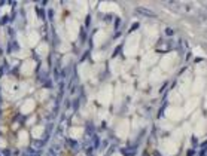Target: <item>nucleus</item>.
Masks as SVG:
<instances>
[{
	"label": "nucleus",
	"instance_id": "1",
	"mask_svg": "<svg viewBox=\"0 0 207 156\" xmlns=\"http://www.w3.org/2000/svg\"><path fill=\"white\" fill-rule=\"evenodd\" d=\"M137 13H140V15H143V16H148V18H157V13L153 11H150V9H148V8H143V6H139L137 9Z\"/></svg>",
	"mask_w": 207,
	"mask_h": 156
},
{
	"label": "nucleus",
	"instance_id": "2",
	"mask_svg": "<svg viewBox=\"0 0 207 156\" xmlns=\"http://www.w3.org/2000/svg\"><path fill=\"white\" fill-rule=\"evenodd\" d=\"M43 146H45V141H43V140H33V141H31V149H33V152H40V150L43 149Z\"/></svg>",
	"mask_w": 207,
	"mask_h": 156
},
{
	"label": "nucleus",
	"instance_id": "3",
	"mask_svg": "<svg viewBox=\"0 0 207 156\" xmlns=\"http://www.w3.org/2000/svg\"><path fill=\"white\" fill-rule=\"evenodd\" d=\"M122 153H124V155L125 156H133V155H136V147H131V149H124V150H122Z\"/></svg>",
	"mask_w": 207,
	"mask_h": 156
},
{
	"label": "nucleus",
	"instance_id": "4",
	"mask_svg": "<svg viewBox=\"0 0 207 156\" xmlns=\"http://www.w3.org/2000/svg\"><path fill=\"white\" fill-rule=\"evenodd\" d=\"M60 153H58L57 150H54L52 147H49V150H48V153H46V156H58Z\"/></svg>",
	"mask_w": 207,
	"mask_h": 156
},
{
	"label": "nucleus",
	"instance_id": "5",
	"mask_svg": "<svg viewBox=\"0 0 207 156\" xmlns=\"http://www.w3.org/2000/svg\"><path fill=\"white\" fill-rule=\"evenodd\" d=\"M165 34H167V36H173V34H174V31H173L171 28H167V30H165Z\"/></svg>",
	"mask_w": 207,
	"mask_h": 156
},
{
	"label": "nucleus",
	"instance_id": "6",
	"mask_svg": "<svg viewBox=\"0 0 207 156\" xmlns=\"http://www.w3.org/2000/svg\"><path fill=\"white\" fill-rule=\"evenodd\" d=\"M186 155H188V156H194V155H195V150H192V149H191V150H188V152H186Z\"/></svg>",
	"mask_w": 207,
	"mask_h": 156
},
{
	"label": "nucleus",
	"instance_id": "7",
	"mask_svg": "<svg viewBox=\"0 0 207 156\" xmlns=\"http://www.w3.org/2000/svg\"><path fill=\"white\" fill-rule=\"evenodd\" d=\"M8 19H9V16H3V19H2V24H6V22H8Z\"/></svg>",
	"mask_w": 207,
	"mask_h": 156
},
{
	"label": "nucleus",
	"instance_id": "8",
	"mask_svg": "<svg viewBox=\"0 0 207 156\" xmlns=\"http://www.w3.org/2000/svg\"><path fill=\"white\" fill-rule=\"evenodd\" d=\"M119 25V18H116V21H115V27H118Z\"/></svg>",
	"mask_w": 207,
	"mask_h": 156
},
{
	"label": "nucleus",
	"instance_id": "9",
	"mask_svg": "<svg viewBox=\"0 0 207 156\" xmlns=\"http://www.w3.org/2000/svg\"><path fill=\"white\" fill-rule=\"evenodd\" d=\"M0 156H2V155H0Z\"/></svg>",
	"mask_w": 207,
	"mask_h": 156
}]
</instances>
